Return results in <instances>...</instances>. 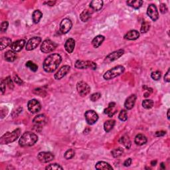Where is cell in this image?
I'll list each match as a JSON object with an SVG mask.
<instances>
[{"label":"cell","instance_id":"cell-30","mask_svg":"<svg viewBox=\"0 0 170 170\" xmlns=\"http://www.w3.org/2000/svg\"><path fill=\"white\" fill-rule=\"evenodd\" d=\"M115 125V120H107L104 124V129L106 132H109L113 129V128Z\"/></svg>","mask_w":170,"mask_h":170},{"label":"cell","instance_id":"cell-37","mask_svg":"<svg viewBox=\"0 0 170 170\" xmlns=\"http://www.w3.org/2000/svg\"><path fill=\"white\" fill-rule=\"evenodd\" d=\"M74 154H75L74 150H73V149H68V150H67V152L65 153L64 157L66 159H70L73 158L74 156Z\"/></svg>","mask_w":170,"mask_h":170},{"label":"cell","instance_id":"cell-23","mask_svg":"<svg viewBox=\"0 0 170 170\" xmlns=\"http://www.w3.org/2000/svg\"><path fill=\"white\" fill-rule=\"evenodd\" d=\"M102 5L103 2L102 0H94V1L91 2L90 4V7L96 11H100L102 9Z\"/></svg>","mask_w":170,"mask_h":170},{"label":"cell","instance_id":"cell-2","mask_svg":"<svg viewBox=\"0 0 170 170\" xmlns=\"http://www.w3.org/2000/svg\"><path fill=\"white\" fill-rule=\"evenodd\" d=\"M38 141V137L35 134L26 132L21 136L19 140V143L21 147L32 146Z\"/></svg>","mask_w":170,"mask_h":170},{"label":"cell","instance_id":"cell-34","mask_svg":"<svg viewBox=\"0 0 170 170\" xmlns=\"http://www.w3.org/2000/svg\"><path fill=\"white\" fill-rule=\"evenodd\" d=\"M150 28V24L148 21H143L142 24L141 26V29H140V32L141 33H147L149 30Z\"/></svg>","mask_w":170,"mask_h":170},{"label":"cell","instance_id":"cell-5","mask_svg":"<svg viewBox=\"0 0 170 170\" xmlns=\"http://www.w3.org/2000/svg\"><path fill=\"white\" fill-rule=\"evenodd\" d=\"M57 47V44L52 41L50 39H45L42 42L41 46V51L43 53H49L53 52Z\"/></svg>","mask_w":170,"mask_h":170},{"label":"cell","instance_id":"cell-22","mask_svg":"<svg viewBox=\"0 0 170 170\" xmlns=\"http://www.w3.org/2000/svg\"><path fill=\"white\" fill-rule=\"evenodd\" d=\"M95 168L98 170H112L113 168L111 166L109 163L105 162H98Z\"/></svg>","mask_w":170,"mask_h":170},{"label":"cell","instance_id":"cell-8","mask_svg":"<svg viewBox=\"0 0 170 170\" xmlns=\"http://www.w3.org/2000/svg\"><path fill=\"white\" fill-rule=\"evenodd\" d=\"M27 108L29 112L32 114H36L40 112L41 109V104L37 100L32 99L27 103Z\"/></svg>","mask_w":170,"mask_h":170},{"label":"cell","instance_id":"cell-51","mask_svg":"<svg viewBox=\"0 0 170 170\" xmlns=\"http://www.w3.org/2000/svg\"><path fill=\"white\" fill-rule=\"evenodd\" d=\"M55 2H47L46 4L48 5H49V6H53L55 4Z\"/></svg>","mask_w":170,"mask_h":170},{"label":"cell","instance_id":"cell-12","mask_svg":"<svg viewBox=\"0 0 170 170\" xmlns=\"http://www.w3.org/2000/svg\"><path fill=\"white\" fill-rule=\"evenodd\" d=\"M37 158L41 163H48L53 161L55 156L53 153L49 152H41L38 154Z\"/></svg>","mask_w":170,"mask_h":170},{"label":"cell","instance_id":"cell-18","mask_svg":"<svg viewBox=\"0 0 170 170\" xmlns=\"http://www.w3.org/2000/svg\"><path fill=\"white\" fill-rule=\"evenodd\" d=\"M75 47V41L73 38H69L65 42V49L67 51V53H72L74 51Z\"/></svg>","mask_w":170,"mask_h":170},{"label":"cell","instance_id":"cell-21","mask_svg":"<svg viewBox=\"0 0 170 170\" xmlns=\"http://www.w3.org/2000/svg\"><path fill=\"white\" fill-rule=\"evenodd\" d=\"M116 107V103L115 102H110L109 104L106 109L104 110V114H107L109 117H112L114 116V114L116 112V109H115Z\"/></svg>","mask_w":170,"mask_h":170},{"label":"cell","instance_id":"cell-31","mask_svg":"<svg viewBox=\"0 0 170 170\" xmlns=\"http://www.w3.org/2000/svg\"><path fill=\"white\" fill-rule=\"evenodd\" d=\"M42 17V14L41 11L39 10H35L33 11L32 14V18L33 21L35 23V24H38V23L40 21Z\"/></svg>","mask_w":170,"mask_h":170},{"label":"cell","instance_id":"cell-7","mask_svg":"<svg viewBox=\"0 0 170 170\" xmlns=\"http://www.w3.org/2000/svg\"><path fill=\"white\" fill-rule=\"evenodd\" d=\"M75 67L79 69H86L90 68L92 70H95L97 68V65L94 62L90 61H77L75 63Z\"/></svg>","mask_w":170,"mask_h":170},{"label":"cell","instance_id":"cell-6","mask_svg":"<svg viewBox=\"0 0 170 170\" xmlns=\"http://www.w3.org/2000/svg\"><path fill=\"white\" fill-rule=\"evenodd\" d=\"M77 90L81 96H86L90 92V87L89 84L84 81H80L77 84Z\"/></svg>","mask_w":170,"mask_h":170},{"label":"cell","instance_id":"cell-39","mask_svg":"<svg viewBox=\"0 0 170 170\" xmlns=\"http://www.w3.org/2000/svg\"><path fill=\"white\" fill-rule=\"evenodd\" d=\"M45 169H46L47 170H48V169H51V170H53V169H55V170L63 169V167H61L59 164H57V163H52V164H50V165H49L48 166H47Z\"/></svg>","mask_w":170,"mask_h":170},{"label":"cell","instance_id":"cell-41","mask_svg":"<svg viewBox=\"0 0 170 170\" xmlns=\"http://www.w3.org/2000/svg\"><path fill=\"white\" fill-rule=\"evenodd\" d=\"M33 93L35 94H37V95L40 96H45L47 95V93L45 92V90L39 89V88H38V89H34Z\"/></svg>","mask_w":170,"mask_h":170},{"label":"cell","instance_id":"cell-9","mask_svg":"<svg viewBox=\"0 0 170 170\" xmlns=\"http://www.w3.org/2000/svg\"><path fill=\"white\" fill-rule=\"evenodd\" d=\"M85 120H86L87 122L90 124V125H93V124H95L98 119H99V115L97 113L93 110H87L84 114Z\"/></svg>","mask_w":170,"mask_h":170},{"label":"cell","instance_id":"cell-35","mask_svg":"<svg viewBox=\"0 0 170 170\" xmlns=\"http://www.w3.org/2000/svg\"><path fill=\"white\" fill-rule=\"evenodd\" d=\"M142 106L146 109H152L153 106V101L152 100H144L142 102Z\"/></svg>","mask_w":170,"mask_h":170},{"label":"cell","instance_id":"cell-44","mask_svg":"<svg viewBox=\"0 0 170 170\" xmlns=\"http://www.w3.org/2000/svg\"><path fill=\"white\" fill-rule=\"evenodd\" d=\"M8 25H9L8 21H3L2 23L1 26H0V30H1L2 32H5L8 29Z\"/></svg>","mask_w":170,"mask_h":170},{"label":"cell","instance_id":"cell-45","mask_svg":"<svg viewBox=\"0 0 170 170\" xmlns=\"http://www.w3.org/2000/svg\"><path fill=\"white\" fill-rule=\"evenodd\" d=\"M14 80L15 83L18 85H22L23 84H24V81H23L21 78L17 76V74H14Z\"/></svg>","mask_w":170,"mask_h":170},{"label":"cell","instance_id":"cell-52","mask_svg":"<svg viewBox=\"0 0 170 170\" xmlns=\"http://www.w3.org/2000/svg\"><path fill=\"white\" fill-rule=\"evenodd\" d=\"M160 166H161V168H162V169H165V165H164V163H162L161 165H160Z\"/></svg>","mask_w":170,"mask_h":170},{"label":"cell","instance_id":"cell-17","mask_svg":"<svg viewBox=\"0 0 170 170\" xmlns=\"http://www.w3.org/2000/svg\"><path fill=\"white\" fill-rule=\"evenodd\" d=\"M137 99V96L136 94H132L126 100L125 103H124V106H125L127 110H131L134 106L136 101Z\"/></svg>","mask_w":170,"mask_h":170},{"label":"cell","instance_id":"cell-53","mask_svg":"<svg viewBox=\"0 0 170 170\" xmlns=\"http://www.w3.org/2000/svg\"><path fill=\"white\" fill-rule=\"evenodd\" d=\"M156 163H157V161H156V160H155V161H152L151 162V165L152 166H155L156 165Z\"/></svg>","mask_w":170,"mask_h":170},{"label":"cell","instance_id":"cell-3","mask_svg":"<svg viewBox=\"0 0 170 170\" xmlns=\"http://www.w3.org/2000/svg\"><path fill=\"white\" fill-rule=\"evenodd\" d=\"M21 130L20 128H17L11 132L5 133L0 139V143L2 144H8V143L14 142L21 135Z\"/></svg>","mask_w":170,"mask_h":170},{"label":"cell","instance_id":"cell-11","mask_svg":"<svg viewBox=\"0 0 170 170\" xmlns=\"http://www.w3.org/2000/svg\"><path fill=\"white\" fill-rule=\"evenodd\" d=\"M41 42V38L39 37H34L29 39L25 45L27 51H32L37 48Z\"/></svg>","mask_w":170,"mask_h":170},{"label":"cell","instance_id":"cell-46","mask_svg":"<svg viewBox=\"0 0 170 170\" xmlns=\"http://www.w3.org/2000/svg\"><path fill=\"white\" fill-rule=\"evenodd\" d=\"M159 10L160 12L162 13L163 14H166L167 12H168V8H167V6L165 4H161L159 5Z\"/></svg>","mask_w":170,"mask_h":170},{"label":"cell","instance_id":"cell-14","mask_svg":"<svg viewBox=\"0 0 170 170\" xmlns=\"http://www.w3.org/2000/svg\"><path fill=\"white\" fill-rule=\"evenodd\" d=\"M72 26H73V24L71 19L68 18H65L62 20L60 24V31L61 32L62 34H66L69 31Z\"/></svg>","mask_w":170,"mask_h":170},{"label":"cell","instance_id":"cell-13","mask_svg":"<svg viewBox=\"0 0 170 170\" xmlns=\"http://www.w3.org/2000/svg\"><path fill=\"white\" fill-rule=\"evenodd\" d=\"M147 14L152 21H156L159 18V13L154 4H150L147 9Z\"/></svg>","mask_w":170,"mask_h":170},{"label":"cell","instance_id":"cell-28","mask_svg":"<svg viewBox=\"0 0 170 170\" xmlns=\"http://www.w3.org/2000/svg\"><path fill=\"white\" fill-rule=\"evenodd\" d=\"M126 4L130 7H132L135 9H138L141 8L143 4V1L142 0H131V1H127Z\"/></svg>","mask_w":170,"mask_h":170},{"label":"cell","instance_id":"cell-36","mask_svg":"<svg viewBox=\"0 0 170 170\" xmlns=\"http://www.w3.org/2000/svg\"><path fill=\"white\" fill-rule=\"evenodd\" d=\"M26 67L33 72H36L38 69L37 65L35 64L34 63H33V62L31 61H29L27 62V63H26Z\"/></svg>","mask_w":170,"mask_h":170},{"label":"cell","instance_id":"cell-1","mask_svg":"<svg viewBox=\"0 0 170 170\" xmlns=\"http://www.w3.org/2000/svg\"><path fill=\"white\" fill-rule=\"evenodd\" d=\"M62 61V57L59 54H51L45 58L42 67L47 73H53L59 66Z\"/></svg>","mask_w":170,"mask_h":170},{"label":"cell","instance_id":"cell-40","mask_svg":"<svg viewBox=\"0 0 170 170\" xmlns=\"http://www.w3.org/2000/svg\"><path fill=\"white\" fill-rule=\"evenodd\" d=\"M161 77H162V73L159 71L153 72V73H152L151 74V77L152 79H153L154 80H159Z\"/></svg>","mask_w":170,"mask_h":170},{"label":"cell","instance_id":"cell-10","mask_svg":"<svg viewBox=\"0 0 170 170\" xmlns=\"http://www.w3.org/2000/svg\"><path fill=\"white\" fill-rule=\"evenodd\" d=\"M124 54V51L122 49L114 51L112 53H110L109 55H107L105 58V59H104V63H110L111 62L116 61L117 59H118L120 57H122Z\"/></svg>","mask_w":170,"mask_h":170},{"label":"cell","instance_id":"cell-47","mask_svg":"<svg viewBox=\"0 0 170 170\" xmlns=\"http://www.w3.org/2000/svg\"><path fill=\"white\" fill-rule=\"evenodd\" d=\"M6 83L5 80H2L1 81V91L2 94H4L5 92V88H6Z\"/></svg>","mask_w":170,"mask_h":170},{"label":"cell","instance_id":"cell-4","mask_svg":"<svg viewBox=\"0 0 170 170\" xmlns=\"http://www.w3.org/2000/svg\"><path fill=\"white\" fill-rule=\"evenodd\" d=\"M125 68L122 65H118L116 67H114L111 69L107 71L104 74V78L105 80H111L112 78H116L117 77L120 76V74H122Z\"/></svg>","mask_w":170,"mask_h":170},{"label":"cell","instance_id":"cell-20","mask_svg":"<svg viewBox=\"0 0 170 170\" xmlns=\"http://www.w3.org/2000/svg\"><path fill=\"white\" fill-rule=\"evenodd\" d=\"M140 37V33L136 30H131L127 33L124 35V39H127V40H136V39H138Z\"/></svg>","mask_w":170,"mask_h":170},{"label":"cell","instance_id":"cell-42","mask_svg":"<svg viewBox=\"0 0 170 170\" xmlns=\"http://www.w3.org/2000/svg\"><path fill=\"white\" fill-rule=\"evenodd\" d=\"M5 80L6 84H7L8 86V87H9V89H11V90L14 89V83H13V80H11V77H8L7 78H5Z\"/></svg>","mask_w":170,"mask_h":170},{"label":"cell","instance_id":"cell-16","mask_svg":"<svg viewBox=\"0 0 170 170\" xmlns=\"http://www.w3.org/2000/svg\"><path fill=\"white\" fill-rule=\"evenodd\" d=\"M71 69V67L68 65H65L62 67L55 74V78L57 80H60L66 75Z\"/></svg>","mask_w":170,"mask_h":170},{"label":"cell","instance_id":"cell-50","mask_svg":"<svg viewBox=\"0 0 170 170\" xmlns=\"http://www.w3.org/2000/svg\"><path fill=\"white\" fill-rule=\"evenodd\" d=\"M156 136L157 137H161V136H163L164 135H165V132L164 131H158L156 132L155 134Z\"/></svg>","mask_w":170,"mask_h":170},{"label":"cell","instance_id":"cell-29","mask_svg":"<svg viewBox=\"0 0 170 170\" xmlns=\"http://www.w3.org/2000/svg\"><path fill=\"white\" fill-rule=\"evenodd\" d=\"M5 59L8 62H14L17 58V55L12 50L8 51L5 53Z\"/></svg>","mask_w":170,"mask_h":170},{"label":"cell","instance_id":"cell-24","mask_svg":"<svg viewBox=\"0 0 170 170\" xmlns=\"http://www.w3.org/2000/svg\"><path fill=\"white\" fill-rule=\"evenodd\" d=\"M119 142L127 149H130L132 145L129 136L127 135H124L121 137L119 140Z\"/></svg>","mask_w":170,"mask_h":170},{"label":"cell","instance_id":"cell-38","mask_svg":"<svg viewBox=\"0 0 170 170\" xmlns=\"http://www.w3.org/2000/svg\"><path fill=\"white\" fill-rule=\"evenodd\" d=\"M118 118L122 121V122H125L128 120V113L126 110H122L119 113Z\"/></svg>","mask_w":170,"mask_h":170},{"label":"cell","instance_id":"cell-43","mask_svg":"<svg viewBox=\"0 0 170 170\" xmlns=\"http://www.w3.org/2000/svg\"><path fill=\"white\" fill-rule=\"evenodd\" d=\"M101 97V94L100 93H96L93 94L92 95L90 96V100L93 101V102H96L98 100H99Z\"/></svg>","mask_w":170,"mask_h":170},{"label":"cell","instance_id":"cell-33","mask_svg":"<svg viewBox=\"0 0 170 170\" xmlns=\"http://www.w3.org/2000/svg\"><path fill=\"white\" fill-rule=\"evenodd\" d=\"M124 153V149L122 148H117L112 150L111 153H112L114 158H118Z\"/></svg>","mask_w":170,"mask_h":170},{"label":"cell","instance_id":"cell-27","mask_svg":"<svg viewBox=\"0 0 170 170\" xmlns=\"http://www.w3.org/2000/svg\"><path fill=\"white\" fill-rule=\"evenodd\" d=\"M11 39L8 37H2L0 39V49L4 50L5 48L8 47L11 45Z\"/></svg>","mask_w":170,"mask_h":170},{"label":"cell","instance_id":"cell-49","mask_svg":"<svg viewBox=\"0 0 170 170\" xmlns=\"http://www.w3.org/2000/svg\"><path fill=\"white\" fill-rule=\"evenodd\" d=\"M132 162V160L131 158H128L127 159H126V161L124 162V165L125 167H129L131 163Z\"/></svg>","mask_w":170,"mask_h":170},{"label":"cell","instance_id":"cell-26","mask_svg":"<svg viewBox=\"0 0 170 170\" xmlns=\"http://www.w3.org/2000/svg\"><path fill=\"white\" fill-rule=\"evenodd\" d=\"M105 39V37L103 35H97L96 37L93 39L92 41V45L94 48L99 47L102 44L103 41Z\"/></svg>","mask_w":170,"mask_h":170},{"label":"cell","instance_id":"cell-25","mask_svg":"<svg viewBox=\"0 0 170 170\" xmlns=\"http://www.w3.org/2000/svg\"><path fill=\"white\" fill-rule=\"evenodd\" d=\"M134 142L137 145L143 146L146 144L147 142H148V140H147V138L144 135L142 134H139L135 137Z\"/></svg>","mask_w":170,"mask_h":170},{"label":"cell","instance_id":"cell-19","mask_svg":"<svg viewBox=\"0 0 170 170\" xmlns=\"http://www.w3.org/2000/svg\"><path fill=\"white\" fill-rule=\"evenodd\" d=\"M46 116L44 114H39V115L36 116L33 120V122L36 124V126L41 127L42 125L46 123Z\"/></svg>","mask_w":170,"mask_h":170},{"label":"cell","instance_id":"cell-32","mask_svg":"<svg viewBox=\"0 0 170 170\" xmlns=\"http://www.w3.org/2000/svg\"><path fill=\"white\" fill-rule=\"evenodd\" d=\"M91 17V14L89 10H84L80 14V19L83 22H87Z\"/></svg>","mask_w":170,"mask_h":170},{"label":"cell","instance_id":"cell-48","mask_svg":"<svg viewBox=\"0 0 170 170\" xmlns=\"http://www.w3.org/2000/svg\"><path fill=\"white\" fill-rule=\"evenodd\" d=\"M164 80L165 82H167V83H169V82H170V70H169V68L168 69V72L166 73V74H165Z\"/></svg>","mask_w":170,"mask_h":170},{"label":"cell","instance_id":"cell-15","mask_svg":"<svg viewBox=\"0 0 170 170\" xmlns=\"http://www.w3.org/2000/svg\"><path fill=\"white\" fill-rule=\"evenodd\" d=\"M25 43L26 41L24 39H19V40L16 41L14 42H12L11 45H10L11 50L14 51L15 53H17V52L21 51L22 49L24 47Z\"/></svg>","mask_w":170,"mask_h":170},{"label":"cell","instance_id":"cell-54","mask_svg":"<svg viewBox=\"0 0 170 170\" xmlns=\"http://www.w3.org/2000/svg\"><path fill=\"white\" fill-rule=\"evenodd\" d=\"M169 112H170V110L168 109V114H167V115H168V119L169 120L170 119V116H169Z\"/></svg>","mask_w":170,"mask_h":170}]
</instances>
